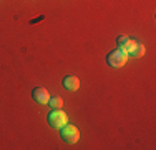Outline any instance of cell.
Returning <instances> with one entry per match:
<instances>
[{
  "mask_svg": "<svg viewBox=\"0 0 156 150\" xmlns=\"http://www.w3.org/2000/svg\"><path fill=\"white\" fill-rule=\"evenodd\" d=\"M48 123L55 129H62L65 123H68V117L62 108H51V112L48 114Z\"/></svg>",
  "mask_w": 156,
  "mask_h": 150,
  "instance_id": "cell-1",
  "label": "cell"
},
{
  "mask_svg": "<svg viewBox=\"0 0 156 150\" xmlns=\"http://www.w3.org/2000/svg\"><path fill=\"white\" fill-rule=\"evenodd\" d=\"M60 133H62V138L65 142H68V144H75L78 138H80V132H78V129L75 125H68V123H65V125L62 127Z\"/></svg>",
  "mask_w": 156,
  "mask_h": 150,
  "instance_id": "cell-2",
  "label": "cell"
},
{
  "mask_svg": "<svg viewBox=\"0 0 156 150\" xmlns=\"http://www.w3.org/2000/svg\"><path fill=\"white\" fill-rule=\"evenodd\" d=\"M126 58H128V55H126L123 50L118 48V50H113L108 55V63L111 67H115V69H120V67H123L126 63Z\"/></svg>",
  "mask_w": 156,
  "mask_h": 150,
  "instance_id": "cell-3",
  "label": "cell"
},
{
  "mask_svg": "<svg viewBox=\"0 0 156 150\" xmlns=\"http://www.w3.org/2000/svg\"><path fill=\"white\" fill-rule=\"evenodd\" d=\"M118 47H120V50H123L126 55H129L133 52V48L136 47V42L131 39H128V37H120V39H118Z\"/></svg>",
  "mask_w": 156,
  "mask_h": 150,
  "instance_id": "cell-4",
  "label": "cell"
},
{
  "mask_svg": "<svg viewBox=\"0 0 156 150\" xmlns=\"http://www.w3.org/2000/svg\"><path fill=\"white\" fill-rule=\"evenodd\" d=\"M48 99H50V93H48L47 88L37 87L33 90V100H35L37 103H48Z\"/></svg>",
  "mask_w": 156,
  "mask_h": 150,
  "instance_id": "cell-5",
  "label": "cell"
},
{
  "mask_svg": "<svg viewBox=\"0 0 156 150\" xmlns=\"http://www.w3.org/2000/svg\"><path fill=\"white\" fill-rule=\"evenodd\" d=\"M63 87H65L66 90H78V87H80V80H78L76 77H73V75H70V77H65L63 78Z\"/></svg>",
  "mask_w": 156,
  "mask_h": 150,
  "instance_id": "cell-6",
  "label": "cell"
},
{
  "mask_svg": "<svg viewBox=\"0 0 156 150\" xmlns=\"http://www.w3.org/2000/svg\"><path fill=\"white\" fill-rule=\"evenodd\" d=\"M48 105H50L51 108H62L63 107V100L60 97H50L48 99Z\"/></svg>",
  "mask_w": 156,
  "mask_h": 150,
  "instance_id": "cell-7",
  "label": "cell"
},
{
  "mask_svg": "<svg viewBox=\"0 0 156 150\" xmlns=\"http://www.w3.org/2000/svg\"><path fill=\"white\" fill-rule=\"evenodd\" d=\"M143 54H144V45L136 43V47L133 48V52H131L129 55H133L135 58H140V57H143Z\"/></svg>",
  "mask_w": 156,
  "mask_h": 150,
  "instance_id": "cell-8",
  "label": "cell"
}]
</instances>
